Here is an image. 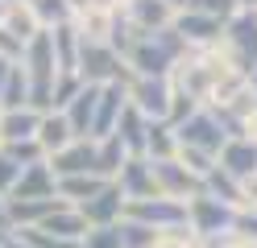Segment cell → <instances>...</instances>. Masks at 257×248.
Masks as SVG:
<instances>
[{
	"label": "cell",
	"instance_id": "52a82bcc",
	"mask_svg": "<svg viewBox=\"0 0 257 248\" xmlns=\"http://www.w3.org/2000/svg\"><path fill=\"white\" fill-rule=\"evenodd\" d=\"M95 104H100V83H87V87L67 104V120H71L75 141H83V137H87V128L95 124Z\"/></svg>",
	"mask_w": 257,
	"mask_h": 248
},
{
	"label": "cell",
	"instance_id": "2e32d148",
	"mask_svg": "<svg viewBox=\"0 0 257 248\" xmlns=\"http://www.w3.org/2000/svg\"><path fill=\"white\" fill-rule=\"evenodd\" d=\"M104 186H108L104 178H83V174H79V178H62V182H58V190H62V194H75V203H87V198H95Z\"/></svg>",
	"mask_w": 257,
	"mask_h": 248
},
{
	"label": "cell",
	"instance_id": "7c38bea8",
	"mask_svg": "<svg viewBox=\"0 0 257 248\" xmlns=\"http://www.w3.org/2000/svg\"><path fill=\"white\" fill-rule=\"evenodd\" d=\"M83 79H108V75H116V66H120V58H116V50L112 46H104V42H83Z\"/></svg>",
	"mask_w": 257,
	"mask_h": 248
},
{
	"label": "cell",
	"instance_id": "4fadbf2b",
	"mask_svg": "<svg viewBox=\"0 0 257 248\" xmlns=\"http://www.w3.org/2000/svg\"><path fill=\"white\" fill-rule=\"evenodd\" d=\"M38 145H42V149H54V153H62L67 145H75V132H71V120H67V112H58V116H42V128H38Z\"/></svg>",
	"mask_w": 257,
	"mask_h": 248
},
{
	"label": "cell",
	"instance_id": "ac0fdd59",
	"mask_svg": "<svg viewBox=\"0 0 257 248\" xmlns=\"http://www.w3.org/2000/svg\"><path fill=\"white\" fill-rule=\"evenodd\" d=\"M187 9L199 13V17H212V21H224L236 9V0H187Z\"/></svg>",
	"mask_w": 257,
	"mask_h": 248
},
{
	"label": "cell",
	"instance_id": "277c9868",
	"mask_svg": "<svg viewBox=\"0 0 257 248\" xmlns=\"http://www.w3.org/2000/svg\"><path fill=\"white\" fill-rule=\"evenodd\" d=\"M179 145H187V149H224V132L207 112H195L191 120L179 124Z\"/></svg>",
	"mask_w": 257,
	"mask_h": 248
},
{
	"label": "cell",
	"instance_id": "5b68a950",
	"mask_svg": "<svg viewBox=\"0 0 257 248\" xmlns=\"http://www.w3.org/2000/svg\"><path fill=\"white\" fill-rule=\"evenodd\" d=\"M128 99H133V108H137V112H146V116H166L174 91L166 87V79H154V83H150V79H141V83H133Z\"/></svg>",
	"mask_w": 257,
	"mask_h": 248
},
{
	"label": "cell",
	"instance_id": "5bb4252c",
	"mask_svg": "<svg viewBox=\"0 0 257 248\" xmlns=\"http://www.w3.org/2000/svg\"><path fill=\"white\" fill-rule=\"evenodd\" d=\"M174 33H179L183 42H212L216 33H220V21H212V17H199V13H191V17H179Z\"/></svg>",
	"mask_w": 257,
	"mask_h": 248
},
{
	"label": "cell",
	"instance_id": "603a6c76",
	"mask_svg": "<svg viewBox=\"0 0 257 248\" xmlns=\"http://www.w3.org/2000/svg\"><path fill=\"white\" fill-rule=\"evenodd\" d=\"M236 5H257V0H236Z\"/></svg>",
	"mask_w": 257,
	"mask_h": 248
},
{
	"label": "cell",
	"instance_id": "8992f818",
	"mask_svg": "<svg viewBox=\"0 0 257 248\" xmlns=\"http://www.w3.org/2000/svg\"><path fill=\"white\" fill-rule=\"evenodd\" d=\"M124 211V194L120 186H104L95 198L87 203H79V215H83V223H100V227H112V219Z\"/></svg>",
	"mask_w": 257,
	"mask_h": 248
},
{
	"label": "cell",
	"instance_id": "44dd1931",
	"mask_svg": "<svg viewBox=\"0 0 257 248\" xmlns=\"http://www.w3.org/2000/svg\"><path fill=\"white\" fill-rule=\"evenodd\" d=\"M0 227H9V215H5V207H0Z\"/></svg>",
	"mask_w": 257,
	"mask_h": 248
},
{
	"label": "cell",
	"instance_id": "7a4b0ae2",
	"mask_svg": "<svg viewBox=\"0 0 257 248\" xmlns=\"http://www.w3.org/2000/svg\"><path fill=\"white\" fill-rule=\"evenodd\" d=\"M124 99H128V91H124V83L120 79H112V83H104L100 87V104H95V132L91 137L95 141H104V137H112V132H116V124H120V116H124Z\"/></svg>",
	"mask_w": 257,
	"mask_h": 248
},
{
	"label": "cell",
	"instance_id": "e0dca14e",
	"mask_svg": "<svg viewBox=\"0 0 257 248\" xmlns=\"http://www.w3.org/2000/svg\"><path fill=\"white\" fill-rule=\"evenodd\" d=\"M228 38H232V46H240V50H253V62H257V17H253V13L240 17Z\"/></svg>",
	"mask_w": 257,
	"mask_h": 248
},
{
	"label": "cell",
	"instance_id": "ffe728a7",
	"mask_svg": "<svg viewBox=\"0 0 257 248\" xmlns=\"http://www.w3.org/2000/svg\"><path fill=\"white\" fill-rule=\"evenodd\" d=\"M21 170H25V165H17L13 157H5V153H0V190H13V186H17Z\"/></svg>",
	"mask_w": 257,
	"mask_h": 248
},
{
	"label": "cell",
	"instance_id": "9c48e42d",
	"mask_svg": "<svg viewBox=\"0 0 257 248\" xmlns=\"http://www.w3.org/2000/svg\"><path fill=\"white\" fill-rule=\"evenodd\" d=\"M38 128H42V116L38 112H0V141L5 145H17V141H38Z\"/></svg>",
	"mask_w": 257,
	"mask_h": 248
},
{
	"label": "cell",
	"instance_id": "d6986e66",
	"mask_svg": "<svg viewBox=\"0 0 257 248\" xmlns=\"http://www.w3.org/2000/svg\"><path fill=\"white\" fill-rule=\"evenodd\" d=\"M83 248H124L120 244V227L112 223V227H95L83 236Z\"/></svg>",
	"mask_w": 257,
	"mask_h": 248
},
{
	"label": "cell",
	"instance_id": "8fae6325",
	"mask_svg": "<svg viewBox=\"0 0 257 248\" xmlns=\"http://www.w3.org/2000/svg\"><path fill=\"white\" fill-rule=\"evenodd\" d=\"M220 170L224 174H232V178H257V145L253 141H232V145H224V153H220Z\"/></svg>",
	"mask_w": 257,
	"mask_h": 248
},
{
	"label": "cell",
	"instance_id": "6da1fadb",
	"mask_svg": "<svg viewBox=\"0 0 257 248\" xmlns=\"http://www.w3.org/2000/svg\"><path fill=\"white\" fill-rule=\"evenodd\" d=\"M179 33L174 29H154V33H141V42H137V50H133V66L146 79H162L166 75V66H170V58H174V50H179Z\"/></svg>",
	"mask_w": 257,
	"mask_h": 248
},
{
	"label": "cell",
	"instance_id": "30bf717a",
	"mask_svg": "<svg viewBox=\"0 0 257 248\" xmlns=\"http://www.w3.org/2000/svg\"><path fill=\"white\" fill-rule=\"evenodd\" d=\"M128 215H137V219H150L154 231H158V227H166V223H174V219H187V207H179L174 198H162V194H158L154 203H150V198H141V203H128Z\"/></svg>",
	"mask_w": 257,
	"mask_h": 248
},
{
	"label": "cell",
	"instance_id": "3957f363",
	"mask_svg": "<svg viewBox=\"0 0 257 248\" xmlns=\"http://www.w3.org/2000/svg\"><path fill=\"white\" fill-rule=\"evenodd\" d=\"M54 190H58L54 170L46 161H34V165H25V170H21L17 186H13V198H25V203H50Z\"/></svg>",
	"mask_w": 257,
	"mask_h": 248
},
{
	"label": "cell",
	"instance_id": "ba28073f",
	"mask_svg": "<svg viewBox=\"0 0 257 248\" xmlns=\"http://www.w3.org/2000/svg\"><path fill=\"white\" fill-rule=\"evenodd\" d=\"M50 170H54L58 178H79V174L95 170V145H91V141L67 145L62 153H54V165H50Z\"/></svg>",
	"mask_w": 257,
	"mask_h": 248
},
{
	"label": "cell",
	"instance_id": "9a60e30c",
	"mask_svg": "<svg viewBox=\"0 0 257 248\" xmlns=\"http://www.w3.org/2000/svg\"><path fill=\"white\" fill-rule=\"evenodd\" d=\"M25 9L34 13V21H38L42 29L54 25V21H67V13H71L67 0H25Z\"/></svg>",
	"mask_w": 257,
	"mask_h": 248
},
{
	"label": "cell",
	"instance_id": "7402d4cb",
	"mask_svg": "<svg viewBox=\"0 0 257 248\" xmlns=\"http://www.w3.org/2000/svg\"><path fill=\"white\" fill-rule=\"evenodd\" d=\"M162 5H187V0H162Z\"/></svg>",
	"mask_w": 257,
	"mask_h": 248
}]
</instances>
